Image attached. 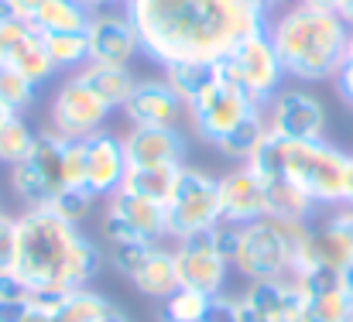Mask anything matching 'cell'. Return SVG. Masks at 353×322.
<instances>
[{
    "label": "cell",
    "mask_w": 353,
    "mask_h": 322,
    "mask_svg": "<svg viewBox=\"0 0 353 322\" xmlns=\"http://www.w3.org/2000/svg\"><path fill=\"white\" fill-rule=\"evenodd\" d=\"M288 3H299V0H268L271 10H274V7H288Z\"/></svg>",
    "instance_id": "7dc6e473"
},
{
    "label": "cell",
    "mask_w": 353,
    "mask_h": 322,
    "mask_svg": "<svg viewBox=\"0 0 353 322\" xmlns=\"http://www.w3.org/2000/svg\"><path fill=\"white\" fill-rule=\"evenodd\" d=\"M340 17H343V21H347V24L353 28V0H343V7H340Z\"/></svg>",
    "instance_id": "f6af8a7d"
},
{
    "label": "cell",
    "mask_w": 353,
    "mask_h": 322,
    "mask_svg": "<svg viewBox=\"0 0 353 322\" xmlns=\"http://www.w3.org/2000/svg\"><path fill=\"white\" fill-rule=\"evenodd\" d=\"M86 38H90V62L100 66H130L141 55V34L123 7L93 10Z\"/></svg>",
    "instance_id": "5bb4252c"
},
{
    "label": "cell",
    "mask_w": 353,
    "mask_h": 322,
    "mask_svg": "<svg viewBox=\"0 0 353 322\" xmlns=\"http://www.w3.org/2000/svg\"><path fill=\"white\" fill-rule=\"evenodd\" d=\"M34 97H38V86L3 62L0 66V107H7L10 113H24L34 103Z\"/></svg>",
    "instance_id": "1f68e13d"
},
{
    "label": "cell",
    "mask_w": 353,
    "mask_h": 322,
    "mask_svg": "<svg viewBox=\"0 0 353 322\" xmlns=\"http://www.w3.org/2000/svg\"><path fill=\"white\" fill-rule=\"evenodd\" d=\"M144 299H154V302H165L168 295H175L182 285H179V268H175V250L168 243H151L144 261L137 264V271L127 278Z\"/></svg>",
    "instance_id": "603a6c76"
},
{
    "label": "cell",
    "mask_w": 353,
    "mask_h": 322,
    "mask_svg": "<svg viewBox=\"0 0 353 322\" xmlns=\"http://www.w3.org/2000/svg\"><path fill=\"white\" fill-rule=\"evenodd\" d=\"M347 322H353V312H350V319H347Z\"/></svg>",
    "instance_id": "f5cc1de1"
},
{
    "label": "cell",
    "mask_w": 353,
    "mask_h": 322,
    "mask_svg": "<svg viewBox=\"0 0 353 322\" xmlns=\"http://www.w3.org/2000/svg\"><path fill=\"white\" fill-rule=\"evenodd\" d=\"M264 120L271 134L292 137V141H323L330 127L323 100L309 93L305 86H281L264 103Z\"/></svg>",
    "instance_id": "7c38bea8"
},
{
    "label": "cell",
    "mask_w": 353,
    "mask_h": 322,
    "mask_svg": "<svg viewBox=\"0 0 353 322\" xmlns=\"http://www.w3.org/2000/svg\"><path fill=\"white\" fill-rule=\"evenodd\" d=\"M203 322H236V299H227V295H216L210 302V312Z\"/></svg>",
    "instance_id": "74e56055"
},
{
    "label": "cell",
    "mask_w": 353,
    "mask_h": 322,
    "mask_svg": "<svg viewBox=\"0 0 353 322\" xmlns=\"http://www.w3.org/2000/svg\"><path fill=\"white\" fill-rule=\"evenodd\" d=\"M123 151L130 168H182L189 141L179 127H130L123 134Z\"/></svg>",
    "instance_id": "9a60e30c"
},
{
    "label": "cell",
    "mask_w": 353,
    "mask_h": 322,
    "mask_svg": "<svg viewBox=\"0 0 353 322\" xmlns=\"http://www.w3.org/2000/svg\"><path fill=\"white\" fill-rule=\"evenodd\" d=\"M0 34H3V62L10 69H17L24 79H31L34 86H45L59 76L41 31H34L24 21H7V24H0Z\"/></svg>",
    "instance_id": "2e32d148"
},
{
    "label": "cell",
    "mask_w": 353,
    "mask_h": 322,
    "mask_svg": "<svg viewBox=\"0 0 353 322\" xmlns=\"http://www.w3.org/2000/svg\"><path fill=\"white\" fill-rule=\"evenodd\" d=\"M347 34L350 24L336 10H319L302 0L281 7L268 24V38L285 66V76L302 86L336 79L347 52Z\"/></svg>",
    "instance_id": "3957f363"
},
{
    "label": "cell",
    "mask_w": 353,
    "mask_h": 322,
    "mask_svg": "<svg viewBox=\"0 0 353 322\" xmlns=\"http://www.w3.org/2000/svg\"><path fill=\"white\" fill-rule=\"evenodd\" d=\"M93 10L83 0H45L41 10L31 17V28L41 34H55V31H86L90 28Z\"/></svg>",
    "instance_id": "d4e9b609"
},
{
    "label": "cell",
    "mask_w": 353,
    "mask_h": 322,
    "mask_svg": "<svg viewBox=\"0 0 353 322\" xmlns=\"http://www.w3.org/2000/svg\"><path fill=\"white\" fill-rule=\"evenodd\" d=\"M21 322H55V312H48V309H34V305H31L28 316H24Z\"/></svg>",
    "instance_id": "b9f144b4"
},
{
    "label": "cell",
    "mask_w": 353,
    "mask_h": 322,
    "mask_svg": "<svg viewBox=\"0 0 353 322\" xmlns=\"http://www.w3.org/2000/svg\"><path fill=\"white\" fill-rule=\"evenodd\" d=\"M62 185L65 189H86V141H65L62 144Z\"/></svg>",
    "instance_id": "e575fe53"
},
{
    "label": "cell",
    "mask_w": 353,
    "mask_h": 322,
    "mask_svg": "<svg viewBox=\"0 0 353 322\" xmlns=\"http://www.w3.org/2000/svg\"><path fill=\"white\" fill-rule=\"evenodd\" d=\"M302 292H305V309L302 322H347L353 312V299L347 295L340 271L316 268L309 274H295Z\"/></svg>",
    "instance_id": "ffe728a7"
},
{
    "label": "cell",
    "mask_w": 353,
    "mask_h": 322,
    "mask_svg": "<svg viewBox=\"0 0 353 322\" xmlns=\"http://www.w3.org/2000/svg\"><path fill=\"white\" fill-rule=\"evenodd\" d=\"M347 219H350V233H353V210H347Z\"/></svg>",
    "instance_id": "f907efd6"
},
{
    "label": "cell",
    "mask_w": 353,
    "mask_h": 322,
    "mask_svg": "<svg viewBox=\"0 0 353 322\" xmlns=\"http://www.w3.org/2000/svg\"><path fill=\"white\" fill-rule=\"evenodd\" d=\"M10 117H14V113H10V110H7V107H0V127H3V123H7V120H10Z\"/></svg>",
    "instance_id": "c3c4849f"
},
{
    "label": "cell",
    "mask_w": 353,
    "mask_h": 322,
    "mask_svg": "<svg viewBox=\"0 0 353 322\" xmlns=\"http://www.w3.org/2000/svg\"><path fill=\"white\" fill-rule=\"evenodd\" d=\"M103 264L100 247L83 226L52 210H24L17 216V271L28 292H76L86 288Z\"/></svg>",
    "instance_id": "7a4b0ae2"
},
{
    "label": "cell",
    "mask_w": 353,
    "mask_h": 322,
    "mask_svg": "<svg viewBox=\"0 0 353 322\" xmlns=\"http://www.w3.org/2000/svg\"><path fill=\"white\" fill-rule=\"evenodd\" d=\"M347 151L323 141H292L278 134H264L254 154L243 161L257 175H285L292 179L312 203L319 206H343V179H347Z\"/></svg>",
    "instance_id": "277c9868"
},
{
    "label": "cell",
    "mask_w": 353,
    "mask_h": 322,
    "mask_svg": "<svg viewBox=\"0 0 353 322\" xmlns=\"http://www.w3.org/2000/svg\"><path fill=\"white\" fill-rule=\"evenodd\" d=\"M213 299L216 295H203L196 288H179L161 302V322H203Z\"/></svg>",
    "instance_id": "4dcf8cb0"
},
{
    "label": "cell",
    "mask_w": 353,
    "mask_h": 322,
    "mask_svg": "<svg viewBox=\"0 0 353 322\" xmlns=\"http://www.w3.org/2000/svg\"><path fill=\"white\" fill-rule=\"evenodd\" d=\"M34 141H38V130H31L28 120H24L21 113H14V117L0 127V165L14 168L17 161H24V158L31 154Z\"/></svg>",
    "instance_id": "f546056e"
},
{
    "label": "cell",
    "mask_w": 353,
    "mask_h": 322,
    "mask_svg": "<svg viewBox=\"0 0 353 322\" xmlns=\"http://www.w3.org/2000/svg\"><path fill=\"white\" fill-rule=\"evenodd\" d=\"M353 264V233L347 210L336 216H326L319 226H312V240H309V254H305V271L316 268H330V271H347Z\"/></svg>",
    "instance_id": "44dd1931"
},
{
    "label": "cell",
    "mask_w": 353,
    "mask_h": 322,
    "mask_svg": "<svg viewBox=\"0 0 353 322\" xmlns=\"http://www.w3.org/2000/svg\"><path fill=\"white\" fill-rule=\"evenodd\" d=\"M103 237H107V243H127V240L165 243L168 240V210L158 199L137 196L130 189H117L114 196H107Z\"/></svg>",
    "instance_id": "30bf717a"
},
{
    "label": "cell",
    "mask_w": 353,
    "mask_h": 322,
    "mask_svg": "<svg viewBox=\"0 0 353 322\" xmlns=\"http://www.w3.org/2000/svg\"><path fill=\"white\" fill-rule=\"evenodd\" d=\"M62 137L52 130H38V141L24 161L10 168V189L24 203V210H45L62 185Z\"/></svg>",
    "instance_id": "ba28073f"
},
{
    "label": "cell",
    "mask_w": 353,
    "mask_h": 322,
    "mask_svg": "<svg viewBox=\"0 0 353 322\" xmlns=\"http://www.w3.org/2000/svg\"><path fill=\"white\" fill-rule=\"evenodd\" d=\"M261 182H264V192H268V213L302 216V219H309L316 213V203L292 179H285V175H261Z\"/></svg>",
    "instance_id": "484cf974"
},
{
    "label": "cell",
    "mask_w": 353,
    "mask_h": 322,
    "mask_svg": "<svg viewBox=\"0 0 353 322\" xmlns=\"http://www.w3.org/2000/svg\"><path fill=\"white\" fill-rule=\"evenodd\" d=\"M236 322H268V319L261 316V309H257L247 295H240V299H236Z\"/></svg>",
    "instance_id": "ab89813d"
},
{
    "label": "cell",
    "mask_w": 353,
    "mask_h": 322,
    "mask_svg": "<svg viewBox=\"0 0 353 322\" xmlns=\"http://www.w3.org/2000/svg\"><path fill=\"white\" fill-rule=\"evenodd\" d=\"M216 192H220V223H234L247 226L261 216H268V192L261 175L250 165H236L227 175L216 179Z\"/></svg>",
    "instance_id": "e0dca14e"
},
{
    "label": "cell",
    "mask_w": 353,
    "mask_h": 322,
    "mask_svg": "<svg viewBox=\"0 0 353 322\" xmlns=\"http://www.w3.org/2000/svg\"><path fill=\"white\" fill-rule=\"evenodd\" d=\"M175 93H179V100L182 103H189L199 90H203V83L210 79V66H192V62H175V66H165V76H161Z\"/></svg>",
    "instance_id": "d6a6232c"
},
{
    "label": "cell",
    "mask_w": 353,
    "mask_h": 322,
    "mask_svg": "<svg viewBox=\"0 0 353 322\" xmlns=\"http://www.w3.org/2000/svg\"><path fill=\"white\" fill-rule=\"evenodd\" d=\"M213 66L223 76H230L236 86H243L257 103H268L285 86V79H288L285 66H281V59H278V52H274V45L268 38V31L247 38L240 48H234L227 59H220Z\"/></svg>",
    "instance_id": "8fae6325"
},
{
    "label": "cell",
    "mask_w": 353,
    "mask_h": 322,
    "mask_svg": "<svg viewBox=\"0 0 353 322\" xmlns=\"http://www.w3.org/2000/svg\"><path fill=\"white\" fill-rule=\"evenodd\" d=\"M114 309L110 299H103L100 292L90 288H76L69 292V299L62 302V309L55 312V322H103V316Z\"/></svg>",
    "instance_id": "83f0119b"
},
{
    "label": "cell",
    "mask_w": 353,
    "mask_h": 322,
    "mask_svg": "<svg viewBox=\"0 0 353 322\" xmlns=\"http://www.w3.org/2000/svg\"><path fill=\"white\" fill-rule=\"evenodd\" d=\"M76 76L110 110H123L127 97H130L134 86H137V76L130 72V66H100V62H90V66H83Z\"/></svg>",
    "instance_id": "cb8c5ba5"
},
{
    "label": "cell",
    "mask_w": 353,
    "mask_h": 322,
    "mask_svg": "<svg viewBox=\"0 0 353 322\" xmlns=\"http://www.w3.org/2000/svg\"><path fill=\"white\" fill-rule=\"evenodd\" d=\"M141 52L165 66H213L247 38L268 31V0H127Z\"/></svg>",
    "instance_id": "6da1fadb"
},
{
    "label": "cell",
    "mask_w": 353,
    "mask_h": 322,
    "mask_svg": "<svg viewBox=\"0 0 353 322\" xmlns=\"http://www.w3.org/2000/svg\"><path fill=\"white\" fill-rule=\"evenodd\" d=\"M175 179H179V168H127L120 189H130L137 196H148V199L165 203L172 196Z\"/></svg>",
    "instance_id": "f1b7e54d"
},
{
    "label": "cell",
    "mask_w": 353,
    "mask_h": 322,
    "mask_svg": "<svg viewBox=\"0 0 353 322\" xmlns=\"http://www.w3.org/2000/svg\"><path fill=\"white\" fill-rule=\"evenodd\" d=\"M127 151H123V137L100 130L93 137H86V192L97 199L114 196L123 185L127 175Z\"/></svg>",
    "instance_id": "d6986e66"
},
{
    "label": "cell",
    "mask_w": 353,
    "mask_h": 322,
    "mask_svg": "<svg viewBox=\"0 0 353 322\" xmlns=\"http://www.w3.org/2000/svg\"><path fill=\"white\" fill-rule=\"evenodd\" d=\"M268 322H302L305 309V292L299 285V278H264V281H250V288L243 292Z\"/></svg>",
    "instance_id": "7402d4cb"
},
{
    "label": "cell",
    "mask_w": 353,
    "mask_h": 322,
    "mask_svg": "<svg viewBox=\"0 0 353 322\" xmlns=\"http://www.w3.org/2000/svg\"><path fill=\"white\" fill-rule=\"evenodd\" d=\"M333 83H336V93L343 100H350L353 97V28L347 34V52H343V62H340V72H336Z\"/></svg>",
    "instance_id": "8d00e7d4"
},
{
    "label": "cell",
    "mask_w": 353,
    "mask_h": 322,
    "mask_svg": "<svg viewBox=\"0 0 353 322\" xmlns=\"http://www.w3.org/2000/svg\"><path fill=\"white\" fill-rule=\"evenodd\" d=\"M7 3H10V10H14V17H17V21L31 24V17L41 10V3H45V0H7Z\"/></svg>",
    "instance_id": "f35d334b"
},
{
    "label": "cell",
    "mask_w": 353,
    "mask_h": 322,
    "mask_svg": "<svg viewBox=\"0 0 353 322\" xmlns=\"http://www.w3.org/2000/svg\"><path fill=\"white\" fill-rule=\"evenodd\" d=\"M302 3H312V7H319V10H336V14H340V7H343V0H302Z\"/></svg>",
    "instance_id": "ee69618b"
},
{
    "label": "cell",
    "mask_w": 353,
    "mask_h": 322,
    "mask_svg": "<svg viewBox=\"0 0 353 322\" xmlns=\"http://www.w3.org/2000/svg\"><path fill=\"white\" fill-rule=\"evenodd\" d=\"M168 210V240H185L196 233H210L220 226V192L216 179L203 168L182 165L179 179L172 185V196L165 199Z\"/></svg>",
    "instance_id": "52a82bcc"
},
{
    "label": "cell",
    "mask_w": 353,
    "mask_h": 322,
    "mask_svg": "<svg viewBox=\"0 0 353 322\" xmlns=\"http://www.w3.org/2000/svg\"><path fill=\"white\" fill-rule=\"evenodd\" d=\"M93 203H97V196H90L86 189H62L45 210H52V213H59L62 219L83 226V219L93 213Z\"/></svg>",
    "instance_id": "836d02e7"
},
{
    "label": "cell",
    "mask_w": 353,
    "mask_h": 322,
    "mask_svg": "<svg viewBox=\"0 0 353 322\" xmlns=\"http://www.w3.org/2000/svg\"><path fill=\"white\" fill-rule=\"evenodd\" d=\"M90 10H114V7H123L127 0H83Z\"/></svg>",
    "instance_id": "7bdbcfd3"
},
{
    "label": "cell",
    "mask_w": 353,
    "mask_h": 322,
    "mask_svg": "<svg viewBox=\"0 0 353 322\" xmlns=\"http://www.w3.org/2000/svg\"><path fill=\"white\" fill-rule=\"evenodd\" d=\"M0 66H3V34H0Z\"/></svg>",
    "instance_id": "681fc988"
},
{
    "label": "cell",
    "mask_w": 353,
    "mask_h": 322,
    "mask_svg": "<svg viewBox=\"0 0 353 322\" xmlns=\"http://www.w3.org/2000/svg\"><path fill=\"white\" fill-rule=\"evenodd\" d=\"M123 117L130 127H179L185 120V103L165 79H137L123 103Z\"/></svg>",
    "instance_id": "ac0fdd59"
},
{
    "label": "cell",
    "mask_w": 353,
    "mask_h": 322,
    "mask_svg": "<svg viewBox=\"0 0 353 322\" xmlns=\"http://www.w3.org/2000/svg\"><path fill=\"white\" fill-rule=\"evenodd\" d=\"M343 210H353V154L347 158V179H343Z\"/></svg>",
    "instance_id": "60d3db41"
},
{
    "label": "cell",
    "mask_w": 353,
    "mask_h": 322,
    "mask_svg": "<svg viewBox=\"0 0 353 322\" xmlns=\"http://www.w3.org/2000/svg\"><path fill=\"white\" fill-rule=\"evenodd\" d=\"M45 48L55 62L59 72H79L83 66H90V38L86 31H55V34H41Z\"/></svg>",
    "instance_id": "4316f807"
},
{
    "label": "cell",
    "mask_w": 353,
    "mask_h": 322,
    "mask_svg": "<svg viewBox=\"0 0 353 322\" xmlns=\"http://www.w3.org/2000/svg\"><path fill=\"white\" fill-rule=\"evenodd\" d=\"M261 113H264V103H257L243 86H236L234 79L223 76L216 66H210V79L185 103V117H189L192 130L210 144L227 141L240 123H247Z\"/></svg>",
    "instance_id": "8992f818"
},
{
    "label": "cell",
    "mask_w": 353,
    "mask_h": 322,
    "mask_svg": "<svg viewBox=\"0 0 353 322\" xmlns=\"http://www.w3.org/2000/svg\"><path fill=\"white\" fill-rule=\"evenodd\" d=\"M312 240V223L302 216H261L240 226L234 271L247 281L264 278H292L305 271V254Z\"/></svg>",
    "instance_id": "5b68a950"
},
{
    "label": "cell",
    "mask_w": 353,
    "mask_h": 322,
    "mask_svg": "<svg viewBox=\"0 0 353 322\" xmlns=\"http://www.w3.org/2000/svg\"><path fill=\"white\" fill-rule=\"evenodd\" d=\"M175 268H179V285L196 288L203 295H223L227 274L234 271L230 261L220 254L213 233H196L185 240H175Z\"/></svg>",
    "instance_id": "4fadbf2b"
},
{
    "label": "cell",
    "mask_w": 353,
    "mask_h": 322,
    "mask_svg": "<svg viewBox=\"0 0 353 322\" xmlns=\"http://www.w3.org/2000/svg\"><path fill=\"white\" fill-rule=\"evenodd\" d=\"M347 103H350V110H353V97H350V100H347Z\"/></svg>",
    "instance_id": "816d5d0a"
},
{
    "label": "cell",
    "mask_w": 353,
    "mask_h": 322,
    "mask_svg": "<svg viewBox=\"0 0 353 322\" xmlns=\"http://www.w3.org/2000/svg\"><path fill=\"white\" fill-rule=\"evenodd\" d=\"M114 110L107 107L76 72L59 83L48 103V130L59 134L62 141H86L100 130H107V120Z\"/></svg>",
    "instance_id": "9c48e42d"
},
{
    "label": "cell",
    "mask_w": 353,
    "mask_h": 322,
    "mask_svg": "<svg viewBox=\"0 0 353 322\" xmlns=\"http://www.w3.org/2000/svg\"><path fill=\"white\" fill-rule=\"evenodd\" d=\"M103 322H130V319H127V316H123V312H120L117 305H114V309H110V312H107V316H103Z\"/></svg>",
    "instance_id": "bcb514c9"
},
{
    "label": "cell",
    "mask_w": 353,
    "mask_h": 322,
    "mask_svg": "<svg viewBox=\"0 0 353 322\" xmlns=\"http://www.w3.org/2000/svg\"><path fill=\"white\" fill-rule=\"evenodd\" d=\"M17 271V216L0 210V281H10Z\"/></svg>",
    "instance_id": "d590c367"
}]
</instances>
